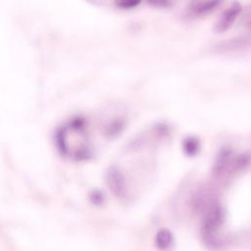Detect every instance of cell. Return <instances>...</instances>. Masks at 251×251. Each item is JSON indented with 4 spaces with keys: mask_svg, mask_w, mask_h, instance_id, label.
I'll return each instance as SVG.
<instances>
[{
    "mask_svg": "<svg viewBox=\"0 0 251 251\" xmlns=\"http://www.w3.org/2000/svg\"><path fill=\"white\" fill-rule=\"evenodd\" d=\"M251 43V38L247 36H240V37H234L231 39H227L225 41L220 42L216 45V50L219 52H228L233 51L237 49H241L248 44Z\"/></svg>",
    "mask_w": 251,
    "mask_h": 251,
    "instance_id": "5",
    "label": "cell"
},
{
    "mask_svg": "<svg viewBox=\"0 0 251 251\" xmlns=\"http://www.w3.org/2000/svg\"><path fill=\"white\" fill-rule=\"evenodd\" d=\"M142 0H116V5L122 9H129L138 6Z\"/></svg>",
    "mask_w": 251,
    "mask_h": 251,
    "instance_id": "11",
    "label": "cell"
},
{
    "mask_svg": "<svg viewBox=\"0 0 251 251\" xmlns=\"http://www.w3.org/2000/svg\"><path fill=\"white\" fill-rule=\"evenodd\" d=\"M148 4L154 7H159V8H165L169 7L171 5V0H147Z\"/></svg>",
    "mask_w": 251,
    "mask_h": 251,
    "instance_id": "12",
    "label": "cell"
},
{
    "mask_svg": "<svg viewBox=\"0 0 251 251\" xmlns=\"http://www.w3.org/2000/svg\"><path fill=\"white\" fill-rule=\"evenodd\" d=\"M107 183L112 193L117 197H124L126 194V182L121 169L117 166H112L107 171Z\"/></svg>",
    "mask_w": 251,
    "mask_h": 251,
    "instance_id": "2",
    "label": "cell"
},
{
    "mask_svg": "<svg viewBox=\"0 0 251 251\" xmlns=\"http://www.w3.org/2000/svg\"><path fill=\"white\" fill-rule=\"evenodd\" d=\"M241 12V5L238 2H233L228 8H226L218 22L214 25V31L217 33H223L229 29L231 25L234 24L236 18Z\"/></svg>",
    "mask_w": 251,
    "mask_h": 251,
    "instance_id": "3",
    "label": "cell"
},
{
    "mask_svg": "<svg viewBox=\"0 0 251 251\" xmlns=\"http://www.w3.org/2000/svg\"><path fill=\"white\" fill-rule=\"evenodd\" d=\"M234 155L230 148L223 147L216 155L212 167V173L215 176H222L230 170L231 162Z\"/></svg>",
    "mask_w": 251,
    "mask_h": 251,
    "instance_id": "4",
    "label": "cell"
},
{
    "mask_svg": "<svg viewBox=\"0 0 251 251\" xmlns=\"http://www.w3.org/2000/svg\"><path fill=\"white\" fill-rule=\"evenodd\" d=\"M251 164V156L248 153H242L238 156H234L231 162L230 170L233 172H240L248 168Z\"/></svg>",
    "mask_w": 251,
    "mask_h": 251,
    "instance_id": "8",
    "label": "cell"
},
{
    "mask_svg": "<svg viewBox=\"0 0 251 251\" xmlns=\"http://www.w3.org/2000/svg\"><path fill=\"white\" fill-rule=\"evenodd\" d=\"M182 150L189 157L195 156L200 150V140L195 136H187L182 140Z\"/></svg>",
    "mask_w": 251,
    "mask_h": 251,
    "instance_id": "7",
    "label": "cell"
},
{
    "mask_svg": "<svg viewBox=\"0 0 251 251\" xmlns=\"http://www.w3.org/2000/svg\"><path fill=\"white\" fill-rule=\"evenodd\" d=\"M226 219L225 210L221 204L216 201L210 202L206 207L201 225V234L218 233Z\"/></svg>",
    "mask_w": 251,
    "mask_h": 251,
    "instance_id": "1",
    "label": "cell"
},
{
    "mask_svg": "<svg viewBox=\"0 0 251 251\" xmlns=\"http://www.w3.org/2000/svg\"><path fill=\"white\" fill-rule=\"evenodd\" d=\"M222 0H203L197 3L194 7V13L197 15H205L212 12L220 6Z\"/></svg>",
    "mask_w": 251,
    "mask_h": 251,
    "instance_id": "9",
    "label": "cell"
},
{
    "mask_svg": "<svg viewBox=\"0 0 251 251\" xmlns=\"http://www.w3.org/2000/svg\"><path fill=\"white\" fill-rule=\"evenodd\" d=\"M174 244V235L168 228H161L155 235V245L159 250H168Z\"/></svg>",
    "mask_w": 251,
    "mask_h": 251,
    "instance_id": "6",
    "label": "cell"
},
{
    "mask_svg": "<svg viewBox=\"0 0 251 251\" xmlns=\"http://www.w3.org/2000/svg\"><path fill=\"white\" fill-rule=\"evenodd\" d=\"M126 122L123 118H117L113 120L106 127V134L109 137H115L119 135L126 127Z\"/></svg>",
    "mask_w": 251,
    "mask_h": 251,
    "instance_id": "10",
    "label": "cell"
}]
</instances>
